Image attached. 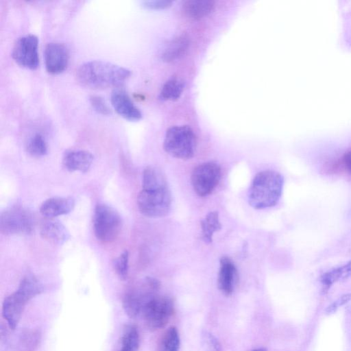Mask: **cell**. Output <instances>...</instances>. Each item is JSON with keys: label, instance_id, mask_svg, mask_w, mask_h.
Instances as JSON below:
<instances>
[{"label": "cell", "instance_id": "1f68e13d", "mask_svg": "<svg viewBox=\"0 0 351 351\" xmlns=\"http://www.w3.org/2000/svg\"><path fill=\"white\" fill-rule=\"evenodd\" d=\"M343 160L346 169L351 175V150L344 154Z\"/></svg>", "mask_w": 351, "mask_h": 351}, {"label": "cell", "instance_id": "9a60e30c", "mask_svg": "<svg viewBox=\"0 0 351 351\" xmlns=\"http://www.w3.org/2000/svg\"><path fill=\"white\" fill-rule=\"evenodd\" d=\"M93 161V155L82 149L69 150L65 152L62 158L64 167L69 171H88Z\"/></svg>", "mask_w": 351, "mask_h": 351}, {"label": "cell", "instance_id": "603a6c76", "mask_svg": "<svg viewBox=\"0 0 351 351\" xmlns=\"http://www.w3.org/2000/svg\"><path fill=\"white\" fill-rule=\"evenodd\" d=\"M202 237L206 243L213 241V236L215 232L221 228V224L217 211H210L204 219L201 221Z\"/></svg>", "mask_w": 351, "mask_h": 351}, {"label": "cell", "instance_id": "5bb4252c", "mask_svg": "<svg viewBox=\"0 0 351 351\" xmlns=\"http://www.w3.org/2000/svg\"><path fill=\"white\" fill-rule=\"evenodd\" d=\"M217 285L219 290L226 295L234 291L238 279L237 269L228 256H222L219 261Z\"/></svg>", "mask_w": 351, "mask_h": 351}, {"label": "cell", "instance_id": "7a4b0ae2", "mask_svg": "<svg viewBox=\"0 0 351 351\" xmlns=\"http://www.w3.org/2000/svg\"><path fill=\"white\" fill-rule=\"evenodd\" d=\"M131 75L128 69L103 60H90L82 64L76 77L82 86L103 89L121 85Z\"/></svg>", "mask_w": 351, "mask_h": 351}, {"label": "cell", "instance_id": "83f0119b", "mask_svg": "<svg viewBox=\"0 0 351 351\" xmlns=\"http://www.w3.org/2000/svg\"><path fill=\"white\" fill-rule=\"evenodd\" d=\"M129 253L127 250L123 252L114 261V268L118 276L124 280L128 274Z\"/></svg>", "mask_w": 351, "mask_h": 351}, {"label": "cell", "instance_id": "6da1fadb", "mask_svg": "<svg viewBox=\"0 0 351 351\" xmlns=\"http://www.w3.org/2000/svg\"><path fill=\"white\" fill-rule=\"evenodd\" d=\"M137 204L140 212L147 217H162L169 213L171 195L166 178L159 169L149 166L144 169Z\"/></svg>", "mask_w": 351, "mask_h": 351}, {"label": "cell", "instance_id": "7402d4cb", "mask_svg": "<svg viewBox=\"0 0 351 351\" xmlns=\"http://www.w3.org/2000/svg\"><path fill=\"white\" fill-rule=\"evenodd\" d=\"M42 291V285L32 274H28L22 278L16 290L27 302L39 295Z\"/></svg>", "mask_w": 351, "mask_h": 351}, {"label": "cell", "instance_id": "cb8c5ba5", "mask_svg": "<svg viewBox=\"0 0 351 351\" xmlns=\"http://www.w3.org/2000/svg\"><path fill=\"white\" fill-rule=\"evenodd\" d=\"M179 348V333L176 327L171 326L161 336L156 351H178Z\"/></svg>", "mask_w": 351, "mask_h": 351}, {"label": "cell", "instance_id": "e0dca14e", "mask_svg": "<svg viewBox=\"0 0 351 351\" xmlns=\"http://www.w3.org/2000/svg\"><path fill=\"white\" fill-rule=\"evenodd\" d=\"M40 236L53 244L61 245L70 238V234L60 222L48 220L43 222L40 228Z\"/></svg>", "mask_w": 351, "mask_h": 351}, {"label": "cell", "instance_id": "3957f363", "mask_svg": "<svg viewBox=\"0 0 351 351\" xmlns=\"http://www.w3.org/2000/svg\"><path fill=\"white\" fill-rule=\"evenodd\" d=\"M283 184L284 178L280 173L272 170L258 172L249 189V204L255 209L275 206L281 197Z\"/></svg>", "mask_w": 351, "mask_h": 351}, {"label": "cell", "instance_id": "d4e9b609", "mask_svg": "<svg viewBox=\"0 0 351 351\" xmlns=\"http://www.w3.org/2000/svg\"><path fill=\"white\" fill-rule=\"evenodd\" d=\"M140 344L139 332L136 326H127L121 337L120 351H138Z\"/></svg>", "mask_w": 351, "mask_h": 351}, {"label": "cell", "instance_id": "277c9868", "mask_svg": "<svg viewBox=\"0 0 351 351\" xmlns=\"http://www.w3.org/2000/svg\"><path fill=\"white\" fill-rule=\"evenodd\" d=\"M163 147L173 157L182 160L190 159L195 152V135L187 125L171 127L167 130Z\"/></svg>", "mask_w": 351, "mask_h": 351}, {"label": "cell", "instance_id": "f546056e", "mask_svg": "<svg viewBox=\"0 0 351 351\" xmlns=\"http://www.w3.org/2000/svg\"><path fill=\"white\" fill-rule=\"evenodd\" d=\"M89 100L93 109L98 113L103 115H109L111 114L112 111L110 108L101 97L98 95H90Z\"/></svg>", "mask_w": 351, "mask_h": 351}, {"label": "cell", "instance_id": "484cf974", "mask_svg": "<svg viewBox=\"0 0 351 351\" xmlns=\"http://www.w3.org/2000/svg\"><path fill=\"white\" fill-rule=\"evenodd\" d=\"M184 82L178 78H171L163 85L160 91V98L165 100H176L182 94Z\"/></svg>", "mask_w": 351, "mask_h": 351}, {"label": "cell", "instance_id": "9c48e42d", "mask_svg": "<svg viewBox=\"0 0 351 351\" xmlns=\"http://www.w3.org/2000/svg\"><path fill=\"white\" fill-rule=\"evenodd\" d=\"M221 167L215 162H206L197 166L191 174V184L200 197L210 194L219 182Z\"/></svg>", "mask_w": 351, "mask_h": 351}, {"label": "cell", "instance_id": "ba28073f", "mask_svg": "<svg viewBox=\"0 0 351 351\" xmlns=\"http://www.w3.org/2000/svg\"><path fill=\"white\" fill-rule=\"evenodd\" d=\"M34 224L31 213L21 206H12L1 214L0 231L5 235L29 234Z\"/></svg>", "mask_w": 351, "mask_h": 351}, {"label": "cell", "instance_id": "ffe728a7", "mask_svg": "<svg viewBox=\"0 0 351 351\" xmlns=\"http://www.w3.org/2000/svg\"><path fill=\"white\" fill-rule=\"evenodd\" d=\"M214 7L212 0H188L184 2L182 11L188 18L199 19L208 14Z\"/></svg>", "mask_w": 351, "mask_h": 351}, {"label": "cell", "instance_id": "8fae6325", "mask_svg": "<svg viewBox=\"0 0 351 351\" xmlns=\"http://www.w3.org/2000/svg\"><path fill=\"white\" fill-rule=\"evenodd\" d=\"M44 59L47 72L51 74L60 73L68 66L69 49L63 43L58 42L49 43L45 47Z\"/></svg>", "mask_w": 351, "mask_h": 351}, {"label": "cell", "instance_id": "52a82bcc", "mask_svg": "<svg viewBox=\"0 0 351 351\" xmlns=\"http://www.w3.org/2000/svg\"><path fill=\"white\" fill-rule=\"evenodd\" d=\"M173 312L172 299L167 295H157L145 305L142 315L147 328L154 331L165 327Z\"/></svg>", "mask_w": 351, "mask_h": 351}, {"label": "cell", "instance_id": "7c38bea8", "mask_svg": "<svg viewBox=\"0 0 351 351\" xmlns=\"http://www.w3.org/2000/svg\"><path fill=\"white\" fill-rule=\"evenodd\" d=\"M110 101L115 111L124 119L134 121L142 117L141 112L124 89H114L110 95Z\"/></svg>", "mask_w": 351, "mask_h": 351}, {"label": "cell", "instance_id": "30bf717a", "mask_svg": "<svg viewBox=\"0 0 351 351\" xmlns=\"http://www.w3.org/2000/svg\"><path fill=\"white\" fill-rule=\"evenodd\" d=\"M38 47V38L36 35H24L15 42L12 57L21 66L34 70L39 64Z\"/></svg>", "mask_w": 351, "mask_h": 351}, {"label": "cell", "instance_id": "4316f807", "mask_svg": "<svg viewBox=\"0 0 351 351\" xmlns=\"http://www.w3.org/2000/svg\"><path fill=\"white\" fill-rule=\"evenodd\" d=\"M26 147L27 152L34 156H43L47 153V142L40 133H36L29 138Z\"/></svg>", "mask_w": 351, "mask_h": 351}, {"label": "cell", "instance_id": "ac0fdd59", "mask_svg": "<svg viewBox=\"0 0 351 351\" xmlns=\"http://www.w3.org/2000/svg\"><path fill=\"white\" fill-rule=\"evenodd\" d=\"M41 332L35 328H27L20 331L14 343L18 351H35L41 342Z\"/></svg>", "mask_w": 351, "mask_h": 351}, {"label": "cell", "instance_id": "4dcf8cb0", "mask_svg": "<svg viewBox=\"0 0 351 351\" xmlns=\"http://www.w3.org/2000/svg\"><path fill=\"white\" fill-rule=\"evenodd\" d=\"M171 1L167 0H158V1H144L142 2L143 7L147 9H163L170 6Z\"/></svg>", "mask_w": 351, "mask_h": 351}, {"label": "cell", "instance_id": "d6986e66", "mask_svg": "<svg viewBox=\"0 0 351 351\" xmlns=\"http://www.w3.org/2000/svg\"><path fill=\"white\" fill-rule=\"evenodd\" d=\"M189 44V37L182 34L173 38L165 47L162 53L164 61L171 62L182 57L186 51Z\"/></svg>", "mask_w": 351, "mask_h": 351}, {"label": "cell", "instance_id": "f1b7e54d", "mask_svg": "<svg viewBox=\"0 0 351 351\" xmlns=\"http://www.w3.org/2000/svg\"><path fill=\"white\" fill-rule=\"evenodd\" d=\"M202 343L204 351H223L218 339L210 332H202Z\"/></svg>", "mask_w": 351, "mask_h": 351}, {"label": "cell", "instance_id": "2e32d148", "mask_svg": "<svg viewBox=\"0 0 351 351\" xmlns=\"http://www.w3.org/2000/svg\"><path fill=\"white\" fill-rule=\"evenodd\" d=\"M75 207V200L71 197H51L43 202L40 207L41 215L51 219L71 213Z\"/></svg>", "mask_w": 351, "mask_h": 351}, {"label": "cell", "instance_id": "5b68a950", "mask_svg": "<svg viewBox=\"0 0 351 351\" xmlns=\"http://www.w3.org/2000/svg\"><path fill=\"white\" fill-rule=\"evenodd\" d=\"M159 281L152 277L145 278L138 285L128 290L122 298L124 311L131 318L137 317L145 305L158 294Z\"/></svg>", "mask_w": 351, "mask_h": 351}, {"label": "cell", "instance_id": "d6a6232c", "mask_svg": "<svg viewBox=\"0 0 351 351\" xmlns=\"http://www.w3.org/2000/svg\"><path fill=\"white\" fill-rule=\"evenodd\" d=\"M252 351H267V350L264 348H260L255 349Z\"/></svg>", "mask_w": 351, "mask_h": 351}, {"label": "cell", "instance_id": "44dd1931", "mask_svg": "<svg viewBox=\"0 0 351 351\" xmlns=\"http://www.w3.org/2000/svg\"><path fill=\"white\" fill-rule=\"evenodd\" d=\"M351 276V260L346 263L325 272L321 277L324 289H328L333 284Z\"/></svg>", "mask_w": 351, "mask_h": 351}, {"label": "cell", "instance_id": "8992f818", "mask_svg": "<svg viewBox=\"0 0 351 351\" xmlns=\"http://www.w3.org/2000/svg\"><path fill=\"white\" fill-rule=\"evenodd\" d=\"M121 228V217L114 208L105 204L95 206L93 229L98 240L106 243L114 241L120 234Z\"/></svg>", "mask_w": 351, "mask_h": 351}, {"label": "cell", "instance_id": "4fadbf2b", "mask_svg": "<svg viewBox=\"0 0 351 351\" xmlns=\"http://www.w3.org/2000/svg\"><path fill=\"white\" fill-rule=\"evenodd\" d=\"M27 302L17 291L5 298L2 304V315L10 329H16Z\"/></svg>", "mask_w": 351, "mask_h": 351}]
</instances>
